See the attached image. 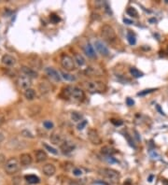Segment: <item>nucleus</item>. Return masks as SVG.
Returning a JSON list of instances; mask_svg holds the SVG:
<instances>
[{"instance_id":"nucleus-1","label":"nucleus","mask_w":168,"mask_h":185,"mask_svg":"<svg viewBox=\"0 0 168 185\" xmlns=\"http://www.w3.org/2000/svg\"><path fill=\"white\" fill-rule=\"evenodd\" d=\"M64 93L67 97H71L76 101H82L85 97L84 91L78 86H67L65 88Z\"/></svg>"},{"instance_id":"nucleus-2","label":"nucleus","mask_w":168,"mask_h":185,"mask_svg":"<svg viewBox=\"0 0 168 185\" xmlns=\"http://www.w3.org/2000/svg\"><path fill=\"white\" fill-rule=\"evenodd\" d=\"M83 86H84V88L90 93L104 92L106 89V84L103 81H85V82H83Z\"/></svg>"},{"instance_id":"nucleus-3","label":"nucleus","mask_w":168,"mask_h":185,"mask_svg":"<svg viewBox=\"0 0 168 185\" xmlns=\"http://www.w3.org/2000/svg\"><path fill=\"white\" fill-rule=\"evenodd\" d=\"M101 35L104 40L108 42H113L117 40V35H116L115 30L112 26L108 25V24L103 25L101 29Z\"/></svg>"},{"instance_id":"nucleus-4","label":"nucleus","mask_w":168,"mask_h":185,"mask_svg":"<svg viewBox=\"0 0 168 185\" xmlns=\"http://www.w3.org/2000/svg\"><path fill=\"white\" fill-rule=\"evenodd\" d=\"M99 173L104 178H106V180H110L112 182H117L120 180V177H121L120 173L112 168H102L99 170Z\"/></svg>"},{"instance_id":"nucleus-5","label":"nucleus","mask_w":168,"mask_h":185,"mask_svg":"<svg viewBox=\"0 0 168 185\" xmlns=\"http://www.w3.org/2000/svg\"><path fill=\"white\" fill-rule=\"evenodd\" d=\"M61 65L63 69H65L66 71H72L76 69V64L74 59L67 54H63L61 56Z\"/></svg>"},{"instance_id":"nucleus-6","label":"nucleus","mask_w":168,"mask_h":185,"mask_svg":"<svg viewBox=\"0 0 168 185\" xmlns=\"http://www.w3.org/2000/svg\"><path fill=\"white\" fill-rule=\"evenodd\" d=\"M5 171L9 174V175H11V174H14L16 173L19 168H20V163L19 161L16 159V158H11V159H8L6 164H5Z\"/></svg>"},{"instance_id":"nucleus-7","label":"nucleus","mask_w":168,"mask_h":185,"mask_svg":"<svg viewBox=\"0 0 168 185\" xmlns=\"http://www.w3.org/2000/svg\"><path fill=\"white\" fill-rule=\"evenodd\" d=\"M87 136H88V139L90 140L94 145H100L102 143V139L100 138L99 134L95 129L90 128L87 132Z\"/></svg>"},{"instance_id":"nucleus-8","label":"nucleus","mask_w":168,"mask_h":185,"mask_svg":"<svg viewBox=\"0 0 168 185\" xmlns=\"http://www.w3.org/2000/svg\"><path fill=\"white\" fill-rule=\"evenodd\" d=\"M31 84H32L31 79L26 76H21V77H19L17 80V85L20 89L27 90L30 88Z\"/></svg>"},{"instance_id":"nucleus-9","label":"nucleus","mask_w":168,"mask_h":185,"mask_svg":"<svg viewBox=\"0 0 168 185\" xmlns=\"http://www.w3.org/2000/svg\"><path fill=\"white\" fill-rule=\"evenodd\" d=\"M45 71H46L47 76L50 78L51 80H52L53 81L58 82V81H61V78H62L61 75L59 74V72L57 70H55L53 67H47Z\"/></svg>"},{"instance_id":"nucleus-10","label":"nucleus","mask_w":168,"mask_h":185,"mask_svg":"<svg viewBox=\"0 0 168 185\" xmlns=\"http://www.w3.org/2000/svg\"><path fill=\"white\" fill-rule=\"evenodd\" d=\"M50 139L51 141L55 144V145H62L65 140L63 138V136L60 134V133H58V132H54L51 135V137H50Z\"/></svg>"},{"instance_id":"nucleus-11","label":"nucleus","mask_w":168,"mask_h":185,"mask_svg":"<svg viewBox=\"0 0 168 185\" xmlns=\"http://www.w3.org/2000/svg\"><path fill=\"white\" fill-rule=\"evenodd\" d=\"M60 147H61V150H62L63 153H70L71 152L74 151V149L76 148V146H75V144H74L73 142L65 140V141L60 146Z\"/></svg>"},{"instance_id":"nucleus-12","label":"nucleus","mask_w":168,"mask_h":185,"mask_svg":"<svg viewBox=\"0 0 168 185\" xmlns=\"http://www.w3.org/2000/svg\"><path fill=\"white\" fill-rule=\"evenodd\" d=\"M42 171L44 173V175H46L47 177H52L55 174L56 172V168L52 164H45L43 168H42Z\"/></svg>"},{"instance_id":"nucleus-13","label":"nucleus","mask_w":168,"mask_h":185,"mask_svg":"<svg viewBox=\"0 0 168 185\" xmlns=\"http://www.w3.org/2000/svg\"><path fill=\"white\" fill-rule=\"evenodd\" d=\"M94 46L96 48V50L98 51V53H99L100 54L104 55V56H107L108 53H109V52H108V49L99 40H96L94 42Z\"/></svg>"},{"instance_id":"nucleus-14","label":"nucleus","mask_w":168,"mask_h":185,"mask_svg":"<svg viewBox=\"0 0 168 185\" xmlns=\"http://www.w3.org/2000/svg\"><path fill=\"white\" fill-rule=\"evenodd\" d=\"M2 63L8 66H12L16 64V59L11 56V55H9V54H5L2 56V59H1Z\"/></svg>"},{"instance_id":"nucleus-15","label":"nucleus","mask_w":168,"mask_h":185,"mask_svg":"<svg viewBox=\"0 0 168 185\" xmlns=\"http://www.w3.org/2000/svg\"><path fill=\"white\" fill-rule=\"evenodd\" d=\"M22 72L28 78H37V72L36 70H34L33 69H30L28 66H22L21 69Z\"/></svg>"},{"instance_id":"nucleus-16","label":"nucleus","mask_w":168,"mask_h":185,"mask_svg":"<svg viewBox=\"0 0 168 185\" xmlns=\"http://www.w3.org/2000/svg\"><path fill=\"white\" fill-rule=\"evenodd\" d=\"M20 163H21L22 165H29L31 164L32 163V156L29 153H23L21 154V156H20Z\"/></svg>"},{"instance_id":"nucleus-17","label":"nucleus","mask_w":168,"mask_h":185,"mask_svg":"<svg viewBox=\"0 0 168 185\" xmlns=\"http://www.w3.org/2000/svg\"><path fill=\"white\" fill-rule=\"evenodd\" d=\"M35 155H36V162H38V163L44 162V161H46L47 158H48L47 153H46L43 150H37V151L35 152Z\"/></svg>"},{"instance_id":"nucleus-18","label":"nucleus","mask_w":168,"mask_h":185,"mask_svg":"<svg viewBox=\"0 0 168 185\" xmlns=\"http://www.w3.org/2000/svg\"><path fill=\"white\" fill-rule=\"evenodd\" d=\"M84 51H85V53H86L89 57H91V58L96 57V54H95V52H94V47H93L90 43H88V44L85 46Z\"/></svg>"},{"instance_id":"nucleus-19","label":"nucleus","mask_w":168,"mask_h":185,"mask_svg":"<svg viewBox=\"0 0 168 185\" xmlns=\"http://www.w3.org/2000/svg\"><path fill=\"white\" fill-rule=\"evenodd\" d=\"M74 61H75V64L77 65H78V66H82L86 63L84 57L81 54H80V53H76L74 55Z\"/></svg>"},{"instance_id":"nucleus-20","label":"nucleus","mask_w":168,"mask_h":185,"mask_svg":"<svg viewBox=\"0 0 168 185\" xmlns=\"http://www.w3.org/2000/svg\"><path fill=\"white\" fill-rule=\"evenodd\" d=\"M101 152L107 157V156H112V155L116 152V151L113 148L109 147V146H104L101 149Z\"/></svg>"},{"instance_id":"nucleus-21","label":"nucleus","mask_w":168,"mask_h":185,"mask_svg":"<svg viewBox=\"0 0 168 185\" xmlns=\"http://www.w3.org/2000/svg\"><path fill=\"white\" fill-rule=\"evenodd\" d=\"M24 178H25V180L30 184H36V183H39V181H40L39 178L37 176H36V175H26Z\"/></svg>"},{"instance_id":"nucleus-22","label":"nucleus","mask_w":168,"mask_h":185,"mask_svg":"<svg viewBox=\"0 0 168 185\" xmlns=\"http://www.w3.org/2000/svg\"><path fill=\"white\" fill-rule=\"evenodd\" d=\"M61 77L63 78L64 80L68 81H76V77L70 73H68L66 71H61Z\"/></svg>"},{"instance_id":"nucleus-23","label":"nucleus","mask_w":168,"mask_h":185,"mask_svg":"<svg viewBox=\"0 0 168 185\" xmlns=\"http://www.w3.org/2000/svg\"><path fill=\"white\" fill-rule=\"evenodd\" d=\"M24 97L27 99V100H33L35 97H36V92L35 90L29 88L27 90H25L24 92Z\"/></svg>"},{"instance_id":"nucleus-24","label":"nucleus","mask_w":168,"mask_h":185,"mask_svg":"<svg viewBox=\"0 0 168 185\" xmlns=\"http://www.w3.org/2000/svg\"><path fill=\"white\" fill-rule=\"evenodd\" d=\"M70 116H71V120L75 123H81L83 119V116L77 111H73Z\"/></svg>"},{"instance_id":"nucleus-25","label":"nucleus","mask_w":168,"mask_h":185,"mask_svg":"<svg viewBox=\"0 0 168 185\" xmlns=\"http://www.w3.org/2000/svg\"><path fill=\"white\" fill-rule=\"evenodd\" d=\"M71 172H72V174L74 175L75 177H81L82 175L85 173L84 169L81 168V167H73Z\"/></svg>"},{"instance_id":"nucleus-26","label":"nucleus","mask_w":168,"mask_h":185,"mask_svg":"<svg viewBox=\"0 0 168 185\" xmlns=\"http://www.w3.org/2000/svg\"><path fill=\"white\" fill-rule=\"evenodd\" d=\"M39 90H40V92L42 94H46V93H49L51 91L50 87L48 86V84L46 82H41L40 84H39Z\"/></svg>"},{"instance_id":"nucleus-27","label":"nucleus","mask_w":168,"mask_h":185,"mask_svg":"<svg viewBox=\"0 0 168 185\" xmlns=\"http://www.w3.org/2000/svg\"><path fill=\"white\" fill-rule=\"evenodd\" d=\"M43 147L49 152H51L52 154H54V155H58V151L55 149V148H53V147H52V146H50V145H48V144H46V143H43Z\"/></svg>"},{"instance_id":"nucleus-28","label":"nucleus","mask_w":168,"mask_h":185,"mask_svg":"<svg viewBox=\"0 0 168 185\" xmlns=\"http://www.w3.org/2000/svg\"><path fill=\"white\" fill-rule=\"evenodd\" d=\"M130 73L135 78H140V77L143 76V73L141 71L138 70L137 69H135V67H131V69H130Z\"/></svg>"},{"instance_id":"nucleus-29","label":"nucleus","mask_w":168,"mask_h":185,"mask_svg":"<svg viewBox=\"0 0 168 185\" xmlns=\"http://www.w3.org/2000/svg\"><path fill=\"white\" fill-rule=\"evenodd\" d=\"M127 40H128V41H129V43L131 45H135V42H136L135 37V35L132 32H128V34H127Z\"/></svg>"},{"instance_id":"nucleus-30","label":"nucleus","mask_w":168,"mask_h":185,"mask_svg":"<svg viewBox=\"0 0 168 185\" xmlns=\"http://www.w3.org/2000/svg\"><path fill=\"white\" fill-rule=\"evenodd\" d=\"M127 14L128 15H130L132 17H137L138 16V12L136 11V9L135 8H127Z\"/></svg>"},{"instance_id":"nucleus-31","label":"nucleus","mask_w":168,"mask_h":185,"mask_svg":"<svg viewBox=\"0 0 168 185\" xmlns=\"http://www.w3.org/2000/svg\"><path fill=\"white\" fill-rule=\"evenodd\" d=\"M43 125L46 129H52L53 128V123L51 121H44L43 122Z\"/></svg>"},{"instance_id":"nucleus-32","label":"nucleus","mask_w":168,"mask_h":185,"mask_svg":"<svg viewBox=\"0 0 168 185\" xmlns=\"http://www.w3.org/2000/svg\"><path fill=\"white\" fill-rule=\"evenodd\" d=\"M22 136H24V137H25V138H29V139H33V138H34L33 134H32L30 131L26 130V129L22 131Z\"/></svg>"},{"instance_id":"nucleus-33","label":"nucleus","mask_w":168,"mask_h":185,"mask_svg":"<svg viewBox=\"0 0 168 185\" xmlns=\"http://www.w3.org/2000/svg\"><path fill=\"white\" fill-rule=\"evenodd\" d=\"M87 121L86 120H82L80 123L78 124V130H83L85 127H86V125H87Z\"/></svg>"},{"instance_id":"nucleus-34","label":"nucleus","mask_w":168,"mask_h":185,"mask_svg":"<svg viewBox=\"0 0 168 185\" xmlns=\"http://www.w3.org/2000/svg\"><path fill=\"white\" fill-rule=\"evenodd\" d=\"M154 91H156V89H147V90H144V91H142L140 93H138L137 94L138 95H145L147 94H151V93H152Z\"/></svg>"},{"instance_id":"nucleus-35","label":"nucleus","mask_w":168,"mask_h":185,"mask_svg":"<svg viewBox=\"0 0 168 185\" xmlns=\"http://www.w3.org/2000/svg\"><path fill=\"white\" fill-rule=\"evenodd\" d=\"M51 21H52V23L56 24V23H58L59 21H60V18H59L56 14H52V15L51 16Z\"/></svg>"},{"instance_id":"nucleus-36","label":"nucleus","mask_w":168,"mask_h":185,"mask_svg":"<svg viewBox=\"0 0 168 185\" xmlns=\"http://www.w3.org/2000/svg\"><path fill=\"white\" fill-rule=\"evenodd\" d=\"M111 123L115 125H122V121H121V120H111Z\"/></svg>"},{"instance_id":"nucleus-37","label":"nucleus","mask_w":168,"mask_h":185,"mask_svg":"<svg viewBox=\"0 0 168 185\" xmlns=\"http://www.w3.org/2000/svg\"><path fill=\"white\" fill-rule=\"evenodd\" d=\"M126 103H127V105H128V106H130V107L134 106V104H135L134 100H133V99H131V98H129V97H128V98L126 99Z\"/></svg>"},{"instance_id":"nucleus-38","label":"nucleus","mask_w":168,"mask_h":185,"mask_svg":"<svg viewBox=\"0 0 168 185\" xmlns=\"http://www.w3.org/2000/svg\"><path fill=\"white\" fill-rule=\"evenodd\" d=\"M107 162L108 163H118V161L117 160H115L112 156H107Z\"/></svg>"},{"instance_id":"nucleus-39","label":"nucleus","mask_w":168,"mask_h":185,"mask_svg":"<svg viewBox=\"0 0 168 185\" xmlns=\"http://www.w3.org/2000/svg\"><path fill=\"white\" fill-rule=\"evenodd\" d=\"M123 22H124V23H126L127 24H133V22H132V21L128 20V19H125V18L123 19Z\"/></svg>"},{"instance_id":"nucleus-40","label":"nucleus","mask_w":168,"mask_h":185,"mask_svg":"<svg viewBox=\"0 0 168 185\" xmlns=\"http://www.w3.org/2000/svg\"><path fill=\"white\" fill-rule=\"evenodd\" d=\"M3 123H4V116L0 114V125H1Z\"/></svg>"}]
</instances>
